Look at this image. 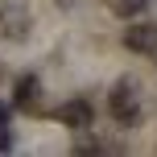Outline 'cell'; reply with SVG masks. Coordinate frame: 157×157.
Returning <instances> with one entry per match:
<instances>
[{
    "mask_svg": "<svg viewBox=\"0 0 157 157\" xmlns=\"http://www.w3.org/2000/svg\"><path fill=\"white\" fill-rule=\"evenodd\" d=\"M108 112L116 124H136V116H141V83L136 78H116L108 91Z\"/></svg>",
    "mask_w": 157,
    "mask_h": 157,
    "instance_id": "1",
    "label": "cell"
},
{
    "mask_svg": "<svg viewBox=\"0 0 157 157\" xmlns=\"http://www.w3.org/2000/svg\"><path fill=\"white\" fill-rule=\"evenodd\" d=\"M29 29H33L29 4H25V0H4V4H0V37L25 41V37H29Z\"/></svg>",
    "mask_w": 157,
    "mask_h": 157,
    "instance_id": "2",
    "label": "cell"
},
{
    "mask_svg": "<svg viewBox=\"0 0 157 157\" xmlns=\"http://www.w3.org/2000/svg\"><path fill=\"white\" fill-rule=\"evenodd\" d=\"M58 120H62L66 128H75V132H91L95 128V108H91V99L75 95V99H66L62 108H58Z\"/></svg>",
    "mask_w": 157,
    "mask_h": 157,
    "instance_id": "3",
    "label": "cell"
},
{
    "mask_svg": "<svg viewBox=\"0 0 157 157\" xmlns=\"http://www.w3.org/2000/svg\"><path fill=\"white\" fill-rule=\"evenodd\" d=\"M124 46L132 50V54H153L157 50V25L153 21H136L124 29Z\"/></svg>",
    "mask_w": 157,
    "mask_h": 157,
    "instance_id": "4",
    "label": "cell"
},
{
    "mask_svg": "<svg viewBox=\"0 0 157 157\" xmlns=\"http://www.w3.org/2000/svg\"><path fill=\"white\" fill-rule=\"evenodd\" d=\"M37 99H41V83H37V75H21V78H17V87H13V108L33 112V108H37Z\"/></svg>",
    "mask_w": 157,
    "mask_h": 157,
    "instance_id": "5",
    "label": "cell"
},
{
    "mask_svg": "<svg viewBox=\"0 0 157 157\" xmlns=\"http://www.w3.org/2000/svg\"><path fill=\"white\" fill-rule=\"evenodd\" d=\"M103 4L112 8L116 17H124V21H132V17H141L145 8H149V0H103Z\"/></svg>",
    "mask_w": 157,
    "mask_h": 157,
    "instance_id": "6",
    "label": "cell"
},
{
    "mask_svg": "<svg viewBox=\"0 0 157 157\" xmlns=\"http://www.w3.org/2000/svg\"><path fill=\"white\" fill-rule=\"evenodd\" d=\"M13 149V132H8V124H0V153Z\"/></svg>",
    "mask_w": 157,
    "mask_h": 157,
    "instance_id": "7",
    "label": "cell"
},
{
    "mask_svg": "<svg viewBox=\"0 0 157 157\" xmlns=\"http://www.w3.org/2000/svg\"><path fill=\"white\" fill-rule=\"evenodd\" d=\"M0 124H8V108H4V103H0Z\"/></svg>",
    "mask_w": 157,
    "mask_h": 157,
    "instance_id": "8",
    "label": "cell"
},
{
    "mask_svg": "<svg viewBox=\"0 0 157 157\" xmlns=\"http://www.w3.org/2000/svg\"><path fill=\"white\" fill-rule=\"evenodd\" d=\"M153 54H157V50H153Z\"/></svg>",
    "mask_w": 157,
    "mask_h": 157,
    "instance_id": "9",
    "label": "cell"
}]
</instances>
